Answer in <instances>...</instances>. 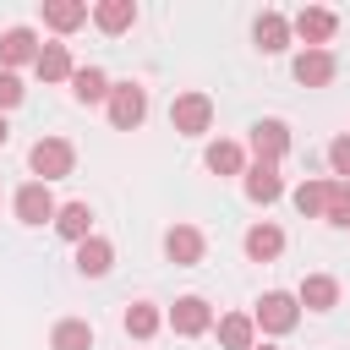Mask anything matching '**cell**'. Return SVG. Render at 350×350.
<instances>
[{
    "label": "cell",
    "mask_w": 350,
    "mask_h": 350,
    "mask_svg": "<svg viewBox=\"0 0 350 350\" xmlns=\"http://www.w3.org/2000/svg\"><path fill=\"white\" fill-rule=\"evenodd\" d=\"M279 252H284V230L279 224H252L246 230V257L252 262H273Z\"/></svg>",
    "instance_id": "14"
},
{
    "label": "cell",
    "mask_w": 350,
    "mask_h": 350,
    "mask_svg": "<svg viewBox=\"0 0 350 350\" xmlns=\"http://www.w3.org/2000/svg\"><path fill=\"white\" fill-rule=\"evenodd\" d=\"M328 164H334L339 180H350V137H334L328 142Z\"/></svg>",
    "instance_id": "28"
},
{
    "label": "cell",
    "mask_w": 350,
    "mask_h": 350,
    "mask_svg": "<svg viewBox=\"0 0 350 350\" xmlns=\"http://www.w3.org/2000/svg\"><path fill=\"white\" fill-rule=\"evenodd\" d=\"M109 262H115V246H109L104 235H88V241L77 246V268H82L88 279H98V273H109Z\"/></svg>",
    "instance_id": "17"
},
{
    "label": "cell",
    "mask_w": 350,
    "mask_h": 350,
    "mask_svg": "<svg viewBox=\"0 0 350 350\" xmlns=\"http://www.w3.org/2000/svg\"><path fill=\"white\" fill-rule=\"evenodd\" d=\"M5 137H11V126H5V115H0V142H5Z\"/></svg>",
    "instance_id": "30"
},
{
    "label": "cell",
    "mask_w": 350,
    "mask_h": 350,
    "mask_svg": "<svg viewBox=\"0 0 350 350\" xmlns=\"http://www.w3.org/2000/svg\"><path fill=\"white\" fill-rule=\"evenodd\" d=\"M252 38H257V49H262V55H279V49L290 44V22H284L279 11H262V16H257V27H252Z\"/></svg>",
    "instance_id": "15"
},
{
    "label": "cell",
    "mask_w": 350,
    "mask_h": 350,
    "mask_svg": "<svg viewBox=\"0 0 350 350\" xmlns=\"http://www.w3.org/2000/svg\"><path fill=\"white\" fill-rule=\"evenodd\" d=\"M295 301H301L306 312H334V306H339V279H328V273H306L301 290H295Z\"/></svg>",
    "instance_id": "11"
},
{
    "label": "cell",
    "mask_w": 350,
    "mask_h": 350,
    "mask_svg": "<svg viewBox=\"0 0 350 350\" xmlns=\"http://www.w3.org/2000/svg\"><path fill=\"white\" fill-rule=\"evenodd\" d=\"M208 120H213V98H208V93H180V98L170 104V126H175L180 137L208 131Z\"/></svg>",
    "instance_id": "4"
},
{
    "label": "cell",
    "mask_w": 350,
    "mask_h": 350,
    "mask_svg": "<svg viewBox=\"0 0 350 350\" xmlns=\"http://www.w3.org/2000/svg\"><path fill=\"white\" fill-rule=\"evenodd\" d=\"M142 115H148V88H137V82H115V88H109V120H115L120 131H137Z\"/></svg>",
    "instance_id": "3"
},
{
    "label": "cell",
    "mask_w": 350,
    "mask_h": 350,
    "mask_svg": "<svg viewBox=\"0 0 350 350\" xmlns=\"http://www.w3.org/2000/svg\"><path fill=\"white\" fill-rule=\"evenodd\" d=\"M27 164H33V175H44V186H49V180L71 175L77 153H71V142H66V137H38V142H33V153H27Z\"/></svg>",
    "instance_id": "1"
},
{
    "label": "cell",
    "mask_w": 350,
    "mask_h": 350,
    "mask_svg": "<svg viewBox=\"0 0 350 350\" xmlns=\"http://www.w3.org/2000/svg\"><path fill=\"white\" fill-rule=\"evenodd\" d=\"M109 77L98 71V66H82L77 77H71V93H77V104H98V98H109Z\"/></svg>",
    "instance_id": "19"
},
{
    "label": "cell",
    "mask_w": 350,
    "mask_h": 350,
    "mask_svg": "<svg viewBox=\"0 0 350 350\" xmlns=\"http://www.w3.org/2000/svg\"><path fill=\"white\" fill-rule=\"evenodd\" d=\"M55 230H60L66 241H77V246H82V241H88V230H93V208H88V202H66V208L55 213Z\"/></svg>",
    "instance_id": "18"
},
{
    "label": "cell",
    "mask_w": 350,
    "mask_h": 350,
    "mask_svg": "<svg viewBox=\"0 0 350 350\" xmlns=\"http://www.w3.org/2000/svg\"><path fill=\"white\" fill-rule=\"evenodd\" d=\"M60 208H55V197H49V186L44 180H27L22 191H16V219L22 224H44V219H55Z\"/></svg>",
    "instance_id": "8"
},
{
    "label": "cell",
    "mask_w": 350,
    "mask_h": 350,
    "mask_svg": "<svg viewBox=\"0 0 350 350\" xmlns=\"http://www.w3.org/2000/svg\"><path fill=\"white\" fill-rule=\"evenodd\" d=\"M93 22H98L104 33H126V27L137 22V5H131V0H104V5H93Z\"/></svg>",
    "instance_id": "22"
},
{
    "label": "cell",
    "mask_w": 350,
    "mask_h": 350,
    "mask_svg": "<svg viewBox=\"0 0 350 350\" xmlns=\"http://www.w3.org/2000/svg\"><path fill=\"white\" fill-rule=\"evenodd\" d=\"M33 71H38L44 82H66V77H77V66H71V49H66V44H44V49H38V60H33Z\"/></svg>",
    "instance_id": "16"
},
{
    "label": "cell",
    "mask_w": 350,
    "mask_h": 350,
    "mask_svg": "<svg viewBox=\"0 0 350 350\" xmlns=\"http://www.w3.org/2000/svg\"><path fill=\"white\" fill-rule=\"evenodd\" d=\"M22 93H27V88H22V77H16V71H0V109L22 104Z\"/></svg>",
    "instance_id": "29"
},
{
    "label": "cell",
    "mask_w": 350,
    "mask_h": 350,
    "mask_svg": "<svg viewBox=\"0 0 350 350\" xmlns=\"http://www.w3.org/2000/svg\"><path fill=\"white\" fill-rule=\"evenodd\" d=\"M49 345H55V350H93V328H88L82 317H66V323H55Z\"/></svg>",
    "instance_id": "24"
},
{
    "label": "cell",
    "mask_w": 350,
    "mask_h": 350,
    "mask_svg": "<svg viewBox=\"0 0 350 350\" xmlns=\"http://www.w3.org/2000/svg\"><path fill=\"white\" fill-rule=\"evenodd\" d=\"M252 153H257V164H279L290 153V126L284 120H257L252 126Z\"/></svg>",
    "instance_id": "6"
},
{
    "label": "cell",
    "mask_w": 350,
    "mask_h": 350,
    "mask_svg": "<svg viewBox=\"0 0 350 350\" xmlns=\"http://www.w3.org/2000/svg\"><path fill=\"white\" fill-rule=\"evenodd\" d=\"M208 170L213 175H241L246 170V153H241V142H208Z\"/></svg>",
    "instance_id": "23"
},
{
    "label": "cell",
    "mask_w": 350,
    "mask_h": 350,
    "mask_svg": "<svg viewBox=\"0 0 350 350\" xmlns=\"http://www.w3.org/2000/svg\"><path fill=\"white\" fill-rule=\"evenodd\" d=\"M252 334H257V323H252L246 312L219 317V345H224V350H252Z\"/></svg>",
    "instance_id": "21"
},
{
    "label": "cell",
    "mask_w": 350,
    "mask_h": 350,
    "mask_svg": "<svg viewBox=\"0 0 350 350\" xmlns=\"http://www.w3.org/2000/svg\"><path fill=\"white\" fill-rule=\"evenodd\" d=\"M159 323H164V312H159L153 301H131V306H126V334H131V339H153Z\"/></svg>",
    "instance_id": "20"
},
{
    "label": "cell",
    "mask_w": 350,
    "mask_h": 350,
    "mask_svg": "<svg viewBox=\"0 0 350 350\" xmlns=\"http://www.w3.org/2000/svg\"><path fill=\"white\" fill-rule=\"evenodd\" d=\"M164 257H170L175 268H191V262H202V230H191V224H175V230L164 235Z\"/></svg>",
    "instance_id": "10"
},
{
    "label": "cell",
    "mask_w": 350,
    "mask_h": 350,
    "mask_svg": "<svg viewBox=\"0 0 350 350\" xmlns=\"http://www.w3.org/2000/svg\"><path fill=\"white\" fill-rule=\"evenodd\" d=\"M246 197H252V202H279V197H284L279 164H252V170H246Z\"/></svg>",
    "instance_id": "13"
},
{
    "label": "cell",
    "mask_w": 350,
    "mask_h": 350,
    "mask_svg": "<svg viewBox=\"0 0 350 350\" xmlns=\"http://www.w3.org/2000/svg\"><path fill=\"white\" fill-rule=\"evenodd\" d=\"M38 38H33V27H11L5 38H0V60H5V71L11 66H27V60H38Z\"/></svg>",
    "instance_id": "12"
},
{
    "label": "cell",
    "mask_w": 350,
    "mask_h": 350,
    "mask_svg": "<svg viewBox=\"0 0 350 350\" xmlns=\"http://www.w3.org/2000/svg\"><path fill=\"white\" fill-rule=\"evenodd\" d=\"M44 22H49L55 33H71V27L88 22V5H77V0H49V5H44Z\"/></svg>",
    "instance_id": "25"
},
{
    "label": "cell",
    "mask_w": 350,
    "mask_h": 350,
    "mask_svg": "<svg viewBox=\"0 0 350 350\" xmlns=\"http://www.w3.org/2000/svg\"><path fill=\"white\" fill-rule=\"evenodd\" d=\"M334 27H339V16H334V11H323V5H306V11L290 22V33H295V38H306V49H323V44L334 38Z\"/></svg>",
    "instance_id": "7"
},
{
    "label": "cell",
    "mask_w": 350,
    "mask_h": 350,
    "mask_svg": "<svg viewBox=\"0 0 350 350\" xmlns=\"http://www.w3.org/2000/svg\"><path fill=\"white\" fill-rule=\"evenodd\" d=\"M170 328H175L180 339H197V334H208V328H213V312H208V301H202V295H180V301L170 306Z\"/></svg>",
    "instance_id": "5"
},
{
    "label": "cell",
    "mask_w": 350,
    "mask_h": 350,
    "mask_svg": "<svg viewBox=\"0 0 350 350\" xmlns=\"http://www.w3.org/2000/svg\"><path fill=\"white\" fill-rule=\"evenodd\" d=\"M252 350H273V345H252Z\"/></svg>",
    "instance_id": "31"
},
{
    "label": "cell",
    "mask_w": 350,
    "mask_h": 350,
    "mask_svg": "<svg viewBox=\"0 0 350 350\" xmlns=\"http://www.w3.org/2000/svg\"><path fill=\"white\" fill-rule=\"evenodd\" d=\"M323 202H328V180H301V186H295V208H301L306 219H317Z\"/></svg>",
    "instance_id": "27"
},
{
    "label": "cell",
    "mask_w": 350,
    "mask_h": 350,
    "mask_svg": "<svg viewBox=\"0 0 350 350\" xmlns=\"http://www.w3.org/2000/svg\"><path fill=\"white\" fill-rule=\"evenodd\" d=\"M262 334H290L295 323H301V301L295 295H284V290H268L262 301H257V317H252Z\"/></svg>",
    "instance_id": "2"
},
{
    "label": "cell",
    "mask_w": 350,
    "mask_h": 350,
    "mask_svg": "<svg viewBox=\"0 0 350 350\" xmlns=\"http://www.w3.org/2000/svg\"><path fill=\"white\" fill-rule=\"evenodd\" d=\"M334 71H339V66H334L328 49H301V55H295V82H301V88H328Z\"/></svg>",
    "instance_id": "9"
},
{
    "label": "cell",
    "mask_w": 350,
    "mask_h": 350,
    "mask_svg": "<svg viewBox=\"0 0 350 350\" xmlns=\"http://www.w3.org/2000/svg\"><path fill=\"white\" fill-rule=\"evenodd\" d=\"M323 219L350 230V180H328V202H323Z\"/></svg>",
    "instance_id": "26"
}]
</instances>
